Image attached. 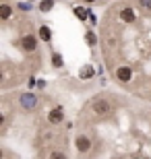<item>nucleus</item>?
<instances>
[{
	"instance_id": "7ed1b4c3",
	"label": "nucleus",
	"mask_w": 151,
	"mask_h": 159,
	"mask_svg": "<svg viewBox=\"0 0 151 159\" xmlns=\"http://www.w3.org/2000/svg\"><path fill=\"white\" fill-rule=\"evenodd\" d=\"M62 118H64V112H62V107H60V106H56L54 110L48 112V122H50V124H60Z\"/></svg>"
},
{
	"instance_id": "20e7f679",
	"label": "nucleus",
	"mask_w": 151,
	"mask_h": 159,
	"mask_svg": "<svg viewBox=\"0 0 151 159\" xmlns=\"http://www.w3.org/2000/svg\"><path fill=\"white\" fill-rule=\"evenodd\" d=\"M21 106L25 107V110H33L35 106H37V97H35L33 93H25V95H21Z\"/></svg>"
},
{
	"instance_id": "f03ea898",
	"label": "nucleus",
	"mask_w": 151,
	"mask_h": 159,
	"mask_svg": "<svg viewBox=\"0 0 151 159\" xmlns=\"http://www.w3.org/2000/svg\"><path fill=\"white\" fill-rule=\"evenodd\" d=\"M110 101H106V99H95L93 101V112L97 114V116H106V114L110 112Z\"/></svg>"
},
{
	"instance_id": "39448f33",
	"label": "nucleus",
	"mask_w": 151,
	"mask_h": 159,
	"mask_svg": "<svg viewBox=\"0 0 151 159\" xmlns=\"http://www.w3.org/2000/svg\"><path fill=\"white\" fill-rule=\"evenodd\" d=\"M75 145H77V149H79V151H81V153H87L89 149H91V141H89V136H85V134L77 136Z\"/></svg>"
},
{
	"instance_id": "f257e3e1",
	"label": "nucleus",
	"mask_w": 151,
	"mask_h": 159,
	"mask_svg": "<svg viewBox=\"0 0 151 159\" xmlns=\"http://www.w3.org/2000/svg\"><path fill=\"white\" fill-rule=\"evenodd\" d=\"M21 48H23L25 52H35L37 50V37L35 35H23V39H21Z\"/></svg>"
},
{
	"instance_id": "0eeeda50",
	"label": "nucleus",
	"mask_w": 151,
	"mask_h": 159,
	"mask_svg": "<svg viewBox=\"0 0 151 159\" xmlns=\"http://www.w3.org/2000/svg\"><path fill=\"white\" fill-rule=\"evenodd\" d=\"M120 19L124 21V23H134L137 15H134V11L130 8V6H126V8H122V11H120Z\"/></svg>"
},
{
	"instance_id": "dca6fc26",
	"label": "nucleus",
	"mask_w": 151,
	"mask_h": 159,
	"mask_svg": "<svg viewBox=\"0 0 151 159\" xmlns=\"http://www.w3.org/2000/svg\"><path fill=\"white\" fill-rule=\"evenodd\" d=\"M141 2V6L145 8V11H151V0H139Z\"/></svg>"
},
{
	"instance_id": "6e6552de",
	"label": "nucleus",
	"mask_w": 151,
	"mask_h": 159,
	"mask_svg": "<svg viewBox=\"0 0 151 159\" xmlns=\"http://www.w3.org/2000/svg\"><path fill=\"white\" fill-rule=\"evenodd\" d=\"M40 39H44V41L52 39V31H50L48 25H41V27H40Z\"/></svg>"
},
{
	"instance_id": "4468645a",
	"label": "nucleus",
	"mask_w": 151,
	"mask_h": 159,
	"mask_svg": "<svg viewBox=\"0 0 151 159\" xmlns=\"http://www.w3.org/2000/svg\"><path fill=\"white\" fill-rule=\"evenodd\" d=\"M85 37H87V43H89V46H95V41H97V39H95V33H91V31H89Z\"/></svg>"
},
{
	"instance_id": "f8f14e48",
	"label": "nucleus",
	"mask_w": 151,
	"mask_h": 159,
	"mask_svg": "<svg viewBox=\"0 0 151 159\" xmlns=\"http://www.w3.org/2000/svg\"><path fill=\"white\" fill-rule=\"evenodd\" d=\"M52 64L56 66V68L62 66V58H60V54H54V56H52Z\"/></svg>"
},
{
	"instance_id": "2eb2a0df",
	"label": "nucleus",
	"mask_w": 151,
	"mask_h": 159,
	"mask_svg": "<svg viewBox=\"0 0 151 159\" xmlns=\"http://www.w3.org/2000/svg\"><path fill=\"white\" fill-rule=\"evenodd\" d=\"M75 15H77L79 19H85V17H87V12L83 11V8H75Z\"/></svg>"
},
{
	"instance_id": "9d476101",
	"label": "nucleus",
	"mask_w": 151,
	"mask_h": 159,
	"mask_svg": "<svg viewBox=\"0 0 151 159\" xmlns=\"http://www.w3.org/2000/svg\"><path fill=\"white\" fill-rule=\"evenodd\" d=\"M0 17L4 19V21H8V17H11V6H8V4L0 6Z\"/></svg>"
},
{
	"instance_id": "9b49d317",
	"label": "nucleus",
	"mask_w": 151,
	"mask_h": 159,
	"mask_svg": "<svg viewBox=\"0 0 151 159\" xmlns=\"http://www.w3.org/2000/svg\"><path fill=\"white\" fill-rule=\"evenodd\" d=\"M93 77V66H85L81 70V79H91Z\"/></svg>"
},
{
	"instance_id": "ddd939ff",
	"label": "nucleus",
	"mask_w": 151,
	"mask_h": 159,
	"mask_svg": "<svg viewBox=\"0 0 151 159\" xmlns=\"http://www.w3.org/2000/svg\"><path fill=\"white\" fill-rule=\"evenodd\" d=\"M50 159H66V155L62 151H54V153H50Z\"/></svg>"
},
{
	"instance_id": "f3484780",
	"label": "nucleus",
	"mask_w": 151,
	"mask_h": 159,
	"mask_svg": "<svg viewBox=\"0 0 151 159\" xmlns=\"http://www.w3.org/2000/svg\"><path fill=\"white\" fill-rule=\"evenodd\" d=\"M85 2H93V0H85Z\"/></svg>"
},
{
	"instance_id": "1a4fd4ad",
	"label": "nucleus",
	"mask_w": 151,
	"mask_h": 159,
	"mask_svg": "<svg viewBox=\"0 0 151 159\" xmlns=\"http://www.w3.org/2000/svg\"><path fill=\"white\" fill-rule=\"evenodd\" d=\"M52 6H54V0H41L40 11L41 12H50V11H52Z\"/></svg>"
},
{
	"instance_id": "423d86ee",
	"label": "nucleus",
	"mask_w": 151,
	"mask_h": 159,
	"mask_svg": "<svg viewBox=\"0 0 151 159\" xmlns=\"http://www.w3.org/2000/svg\"><path fill=\"white\" fill-rule=\"evenodd\" d=\"M116 79L122 81V83H128L130 79H133V70H130L128 66H120V68L116 70Z\"/></svg>"
}]
</instances>
